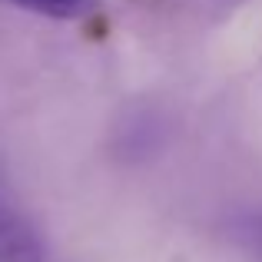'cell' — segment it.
<instances>
[{
	"label": "cell",
	"instance_id": "6da1fadb",
	"mask_svg": "<svg viewBox=\"0 0 262 262\" xmlns=\"http://www.w3.org/2000/svg\"><path fill=\"white\" fill-rule=\"evenodd\" d=\"M47 249L37 226L27 219L0 179V262H43Z\"/></svg>",
	"mask_w": 262,
	"mask_h": 262
},
{
	"label": "cell",
	"instance_id": "7a4b0ae2",
	"mask_svg": "<svg viewBox=\"0 0 262 262\" xmlns=\"http://www.w3.org/2000/svg\"><path fill=\"white\" fill-rule=\"evenodd\" d=\"M4 4L50 20H83L100 10V0H4Z\"/></svg>",
	"mask_w": 262,
	"mask_h": 262
},
{
	"label": "cell",
	"instance_id": "3957f363",
	"mask_svg": "<svg viewBox=\"0 0 262 262\" xmlns=\"http://www.w3.org/2000/svg\"><path fill=\"white\" fill-rule=\"evenodd\" d=\"M229 232H232V243H236L246 256L262 262V209L239 212L229 223Z\"/></svg>",
	"mask_w": 262,
	"mask_h": 262
}]
</instances>
